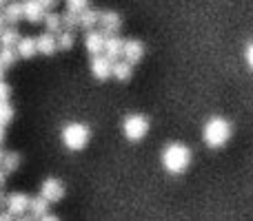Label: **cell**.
I'll list each match as a JSON object with an SVG mask.
<instances>
[{"mask_svg":"<svg viewBox=\"0 0 253 221\" xmlns=\"http://www.w3.org/2000/svg\"><path fill=\"white\" fill-rule=\"evenodd\" d=\"M111 66H114V60H109L107 56H93V60H91V73H93V78H98V80H107L111 75Z\"/></svg>","mask_w":253,"mask_h":221,"instance_id":"obj_9","label":"cell"},{"mask_svg":"<svg viewBox=\"0 0 253 221\" xmlns=\"http://www.w3.org/2000/svg\"><path fill=\"white\" fill-rule=\"evenodd\" d=\"M40 195H42L49 204H56V201H60L62 195H65V186H62L60 179L47 177L42 184H40Z\"/></svg>","mask_w":253,"mask_h":221,"instance_id":"obj_5","label":"cell"},{"mask_svg":"<svg viewBox=\"0 0 253 221\" xmlns=\"http://www.w3.org/2000/svg\"><path fill=\"white\" fill-rule=\"evenodd\" d=\"M58 49H65V51H69L71 47H74V33H71V29H62L60 33H58Z\"/></svg>","mask_w":253,"mask_h":221,"instance_id":"obj_23","label":"cell"},{"mask_svg":"<svg viewBox=\"0 0 253 221\" xmlns=\"http://www.w3.org/2000/svg\"><path fill=\"white\" fill-rule=\"evenodd\" d=\"M100 31L105 35H116L120 31V25H123V18L118 16L116 11H102L100 13Z\"/></svg>","mask_w":253,"mask_h":221,"instance_id":"obj_8","label":"cell"},{"mask_svg":"<svg viewBox=\"0 0 253 221\" xmlns=\"http://www.w3.org/2000/svg\"><path fill=\"white\" fill-rule=\"evenodd\" d=\"M0 164H2L4 173H13V170L20 166V155H18V153H4L2 159H0Z\"/></svg>","mask_w":253,"mask_h":221,"instance_id":"obj_21","label":"cell"},{"mask_svg":"<svg viewBox=\"0 0 253 221\" xmlns=\"http://www.w3.org/2000/svg\"><path fill=\"white\" fill-rule=\"evenodd\" d=\"M29 199L31 197H27L25 192H11V195H7V210L13 217H20L29 210Z\"/></svg>","mask_w":253,"mask_h":221,"instance_id":"obj_6","label":"cell"},{"mask_svg":"<svg viewBox=\"0 0 253 221\" xmlns=\"http://www.w3.org/2000/svg\"><path fill=\"white\" fill-rule=\"evenodd\" d=\"M2 16H4V20H7L9 25H13V22H18L20 18H25V16H22V2H16V0L7 2V4H4Z\"/></svg>","mask_w":253,"mask_h":221,"instance_id":"obj_16","label":"cell"},{"mask_svg":"<svg viewBox=\"0 0 253 221\" xmlns=\"http://www.w3.org/2000/svg\"><path fill=\"white\" fill-rule=\"evenodd\" d=\"M42 22H44V27H47L49 33H60V31L65 29V25H62V16H58V13H47Z\"/></svg>","mask_w":253,"mask_h":221,"instance_id":"obj_20","label":"cell"},{"mask_svg":"<svg viewBox=\"0 0 253 221\" xmlns=\"http://www.w3.org/2000/svg\"><path fill=\"white\" fill-rule=\"evenodd\" d=\"M22 16L29 22H42L44 16H47V9L40 0H25L22 2Z\"/></svg>","mask_w":253,"mask_h":221,"instance_id":"obj_7","label":"cell"},{"mask_svg":"<svg viewBox=\"0 0 253 221\" xmlns=\"http://www.w3.org/2000/svg\"><path fill=\"white\" fill-rule=\"evenodd\" d=\"M2 73H4V64L0 62V80H2Z\"/></svg>","mask_w":253,"mask_h":221,"instance_id":"obj_36","label":"cell"},{"mask_svg":"<svg viewBox=\"0 0 253 221\" xmlns=\"http://www.w3.org/2000/svg\"><path fill=\"white\" fill-rule=\"evenodd\" d=\"M47 208H49V201L44 199L42 195H38V197H31V199H29V213L34 215L36 219H38V217H42V215H47Z\"/></svg>","mask_w":253,"mask_h":221,"instance_id":"obj_18","label":"cell"},{"mask_svg":"<svg viewBox=\"0 0 253 221\" xmlns=\"http://www.w3.org/2000/svg\"><path fill=\"white\" fill-rule=\"evenodd\" d=\"M4 4H7V0H0V7H4Z\"/></svg>","mask_w":253,"mask_h":221,"instance_id":"obj_38","label":"cell"},{"mask_svg":"<svg viewBox=\"0 0 253 221\" xmlns=\"http://www.w3.org/2000/svg\"><path fill=\"white\" fill-rule=\"evenodd\" d=\"M245 60H247V64H249L251 69H253V40H251L249 44H247V51H245Z\"/></svg>","mask_w":253,"mask_h":221,"instance_id":"obj_28","label":"cell"},{"mask_svg":"<svg viewBox=\"0 0 253 221\" xmlns=\"http://www.w3.org/2000/svg\"><path fill=\"white\" fill-rule=\"evenodd\" d=\"M38 221H60V219H58L56 215H49L47 213V215H42V217H38Z\"/></svg>","mask_w":253,"mask_h":221,"instance_id":"obj_29","label":"cell"},{"mask_svg":"<svg viewBox=\"0 0 253 221\" xmlns=\"http://www.w3.org/2000/svg\"><path fill=\"white\" fill-rule=\"evenodd\" d=\"M18 40H20V35H18V31L13 27H4L0 31V47H16Z\"/></svg>","mask_w":253,"mask_h":221,"instance_id":"obj_19","label":"cell"},{"mask_svg":"<svg viewBox=\"0 0 253 221\" xmlns=\"http://www.w3.org/2000/svg\"><path fill=\"white\" fill-rule=\"evenodd\" d=\"M18 51H16V47H0V62L4 64V69L7 66H11V64H16V60H18Z\"/></svg>","mask_w":253,"mask_h":221,"instance_id":"obj_22","label":"cell"},{"mask_svg":"<svg viewBox=\"0 0 253 221\" xmlns=\"http://www.w3.org/2000/svg\"><path fill=\"white\" fill-rule=\"evenodd\" d=\"M144 56V47L138 40H125V49H123V60H126L129 64L140 62Z\"/></svg>","mask_w":253,"mask_h":221,"instance_id":"obj_10","label":"cell"},{"mask_svg":"<svg viewBox=\"0 0 253 221\" xmlns=\"http://www.w3.org/2000/svg\"><path fill=\"white\" fill-rule=\"evenodd\" d=\"M84 47H87V51L91 53V56H98L100 51H105V33L91 29L87 33V38H84Z\"/></svg>","mask_w":253,"mask_h":221,"instance_id":"obj_12","label":"cell"},{"mask_svg":"<svg viewBox=\"0 0 253 221\" xmlns=\"http://www.w3.org/2000/svg\"><path fill=\"white\" fill-rule=\"evenodd\" d=\"M2 182H4V170L0 168V186H2Z\"/></svg>","mask_w":253,"mask_h":221,"instance_id":"obj_35","label":"cell"},{"mask_svg":"<svg viewBox=\"0 0 253 221\" xmlns=\"http://www.w3.org/2000/svg\"><path fill=\"white\" fill-rule=\"evenodd\" d=\"M11 117H13V109H11V104H9V100L7 102H0V124H9L11 122Z\"/></svg>","mask_w":253,"mask_h":221,"instance_id":"obj_25","label":"cell"},{"mask_svg":"<svg viewBox=\"0 0 253 221\" xmlns=\"http://www.w3.org/2000/svg\"><path fill=\"white\" fill-rule=\"evenodd\" d=\"M40 2L44 4V9H53L58 4V0H40Z\"/></svg>","mask_w":253,"mask_h":221,"instance_id":"obj_30","label":"cell"},{"mask_svg":"<svg viewBox=\"0 0 253 221\" xmlns=\"http://www.w3.org/2000/svg\"><path fill=\"white\" fill-rule=\"evenodd\" d=\"M2 128H4V126L0 124V142H2Z\"/></svg>","mask_w":253,"mask_h":221,"instance_id":"obj_37","label":"cell"},{"mask_svg":"<svg viewBox=\"0 0 253 221\" xmlns=\"http://www.w3.org/2000/svg\"><path fill=\"white\" fill-rule=\"evenodd\" d=\"M0 159H2V153H0Z\"/></svg>","mask_w":253,"mask_h":221,"instance_id":"obj_39","label":"cell"},{"mask_svg":"<svg viewBox=\"0 0 253 221\" xmlns=\"http://www.w3.org/2000/svg\"><path fill=\"white\" fill-rule=\"evenodd\" d=\"M123 133L126 139L138 142V139H142L149 133V120L144 115H129L123 124Z\"/></svg>","mask_w":253,"mask_h":221,"instance_id":"obj_4","label":"cell"},{"mask_svg":"<svg viewBox=\"0 0 253 221\" xmlns=\"http://www.w3.org/2000/svg\"><path fill=\"white\" fill-rule=\"evenodd\" d=\"M62 142L69 151H83L89 142V128L84 124H69L62 128Z\"/></svg>","mask_w":253,"mask_h":221,"instance_id":"obj_3","label":"cell"},{"mask_svg":"<svg viewBox=\"0 0 253 221\" xmlns=\"http://www.w3.org/2000/svg\"><path fill=\"white\" fill-rule=\"evenodd\" d=\"M98 22H100V11H96V9H84V11H80V27L87 31H91L93 27H98Z\"/></svg>","mask_w":253,"mask_h":221,"instance_id":"obj_15","label":"cell"},{"mask_svg":"<svg viewBox=\"0 0 253 221\" xmlns=\"http://www.w3.org/2000/svg\"><path fill=\"white\" fill-rule=\"evenodd\" d=\"M9 93H11V89H9V84L0 80V102H7V100H9Z\"/></svg>","mask_w":253,"mask_h":221,"instance_id":"obj_27","label":"cell"},{"mask_svg":"<svg viewBox=\"0 0 253 221\" xmlns=\"http://www.w3.org/2000/svg\"><path fill=\"white\" fill-rule=\"evenodd\" d=\"M202 137H205V144L209 148L224 146V144L229 142V137H231V124H229L224 117H211L205 124Z\"/></svg>","mask_w":253,"mask_h":221,"instance_id":"obj_2","label":"cell"},{"mask_svg":"<svg viewBox=\"0 0 253 221\" xmlns=\"http://www.w3.org/2000/svg\"><path fill=\"white\" fill-rule=\"evenodd\" d=\"M123 49H125V40L118 38V33L116 35H105V56L109 58V60H118V58H123Z\"/></svg>","mask_w":253,"mask_h":221,"instance_id":"obj_11","label":"cell"},{"mask_svg":"<svg viewBox=\"0 0 253 221\" xmlns=\"http://www.w3.org/2000/svg\"><path fill=\"white\" fill-rule=\"evenodd\" d=\"M4 22H7V20H4V16H2V13H0V31L4 29Z\"/></svg>","mask_w":253,"mask_h":221,"instance_id":"obj_34","label":"cell"},{"mask_svg":"<svg viewBox=\"0 0 253 221\" xmlns=\"http://www.w3.org/2000/svg\"><path fill=\"white\" fill-rule=\"evenodd\" d=\"M16 221H38V219H36V217H34V215H31V213H29V215H20V217H18Z\"/></svg>","mask_w":253,"mask_h":221,"instance_id":"obj_32","label":"cell"},{"mask_svg":"<svg viewBox=\"0 0 253 221\" xmlns=\"http://www.w3.org/2000/svg\"><path fill=\"white\" fill-rule=\"evenodd\" d=\"M36 47H38V53H42V56H51V53L58 49L56 33L44 31L42 35H38V38H36Z\"/></svg>","mask_w":253,"mask_h":221,"instance_id":"obj_13","label":"cell"},{"mask_svg":"<svg viewBox=\"0 0 253 221\" xmlns=\"http://www.w3.org/2000/svg\"><path fill=\"white\" fill-rule=\"evenodd\" d=\"M0 206H7V197H4L2 192H0Z\"/></svg>","mask_w":253,"mask_h":221,"instance_id":"obj_33","label":"cell"},{"mask_svg":"<svg viewBox=\"0 0 253 221\" xmlns=\"http://www.w3.org/2000/svg\"><path fill=\"white\" fill-rule=\"evenodd\" d=\"M191 161V151L184 144H169L162 151V166L169 170L171 175H180L189 168Z\"/></svg>","mask_w":253,"mask_h":221,"instance_id":"obj_1","label":"cell"},{"mask_svg":"<svg viewBox=\"0 0 253 221\" xmlns=\"http://www.w3.org/2000/svg\"><path fill=\"white\" fill-rule=\"evenodd\" d=\"M0 221H13V215L9 210H4V213H0Z\"/></svg>","mask_w":253,"mask_h":221,"instance_id":"obj_31","label":"cell"},{"mask_svg":"<svg viewBox=\"0 0 253 221\" xmlns=\"http://www.w3.org/2000/svg\"><path fill=\"white\" fill-rule=\"evenodd\" d=\"M62 25H65V29H76V27H80V13L67 9V13L62 16Z\"/></svg>","mask_w":253,"mask_h":221,"instance_id":"obj_24","label":"cell"},{"mask_svg":"<svg viewBox=\"0 0 253 221\" xmlns=\"http://www.w3.org/2000/svg\"><path fill=\"white\" fill-rule=\"evenodd\" d=\"M16 51L20 58H34L36 53H38V47H36V38H20L16 44Z\"/></svg>","mask_w":253,"mask_h":221,"instance_id":"obj_14","label":"cell"},{"mask_svg":"<svg viewBox=\"0 0 253 221\" xmlns=\"http://www.w3.org/2000/svg\"><path fill=\"white\" fill-rule=\"evenodd\" d=\"M111 75L116 80H120V82H126L131 78V64L126 60H116L114 66H111Z\"/></svg>","mask_w":253,"mask_h":221,"instance_id":"obj_17","label":"cell"},{"mask_svg":"<svg viewBox=\"0 0 253 221\" xmlns=\"http://www.w3.org/2000/svg\"><path fill=\"white\" fill-rule=\"evenodd\" d=\"M87 7H89V0H67V9H69V11L80 13V11H84Z\"/></svg>","mask_w":253,"mask_h":221,"instance_id":"obj_26","label":"cell"}]
</instances>
